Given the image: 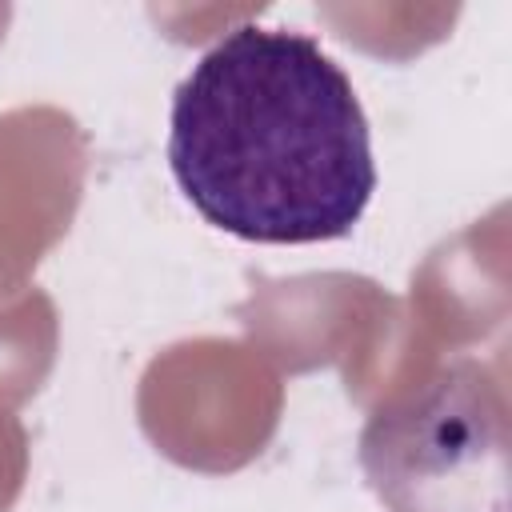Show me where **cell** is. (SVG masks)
Listing matches in <instances>:
<instances>
[{
    "mask_svg": "<svg viewBox=\"0 0 512 512\" xmlns=\"http://www.w3.org/2000/svg\"><path fill=\"white\" fill-rule=\"evenodd\" d=\"M164 152L184 200L248 244L340 240L376 196L360 96L292 28L224 32L176 84Z\"/></svg>",
    "mask_w": 512,
    "mask_h": 512,
    "instance_id": "cell-1",
    "label": "cell"
}]
</instances>
